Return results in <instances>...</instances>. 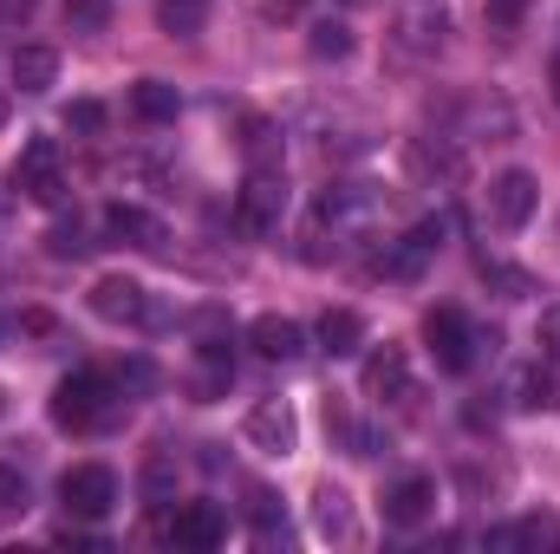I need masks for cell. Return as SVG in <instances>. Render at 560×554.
Segmentation results:
<instances>
[{"label": "cell", "instance_id": "obj_26", "mask_svg": "<svg viewBox=\"0 0 560 554\" xmlns=\"http://www.w3.org/2000/svg\"><path fill=\"white\" fill-rule=\"evenodd\" d=\"M248 522L261 529V542H275V535H287V529H280V503H275V489H261V483L248 489Z\"/></svg>", "mask_w": 560, "mask_h": 554}, {"label": "cell", "instance_id": "obj_23", "mask_svg": "<svg viewBox=\"0 0 560 554\" xmlns=\"http://www.w3.org/2000/svg\"><path fill=\"white\" fill-rule=\"evenodd\" d=\"M306 53H313V59H346V53H352V26H339V20H313Z\"/></svg>", "mask_w": 560, "mask_h": 554}, {"label": "cell", "instance_id": "obj_36", "mask_svg": "<svg viewBox=\"0 0 560 554\" xmlns=\"http://www.w3.org/2000/svg\"><path fill=\"white\" fill-rule=\"evenodd\" d=\"M339 7H365V0H339Z\"/></svg>", "mask_w": 560, "mask_h": 554}, {"label": "cell", "instance_id": "obj_17", "mask_svg": "<svg viewBox=\"0 0 560 554\" xmlns=\"http://www.w3.org/2000/svg\"><path fill=\"white\" fill-rule=\"evenodd\" d=\"M489 549H560V516L535 509V516H522L509 529H489Z\"/></svg>", "mask_w": 560, "mask_h": 554}, {"label": "cell", "instance_id": "obj_32", "mask_svg": "<svg viewBox=\"0 0 560 554\" xmlns=\"http://www.w3.org/2000/svg\"><path fill=\"white\" fill-rule=\"evenodd\" d=\"M522 7H528V0H489V20H495V26H515Z\"/></svg>", "mask_w": 560, "mask_h": 554}, {"label": "cell", "instance_id": "obj_18", "mask_svg": "<svg viewBox=\"0 0 560 554\" xmlns=\"http://www.w3.org/2000/svg\"><path fill=\"white\" fill-rule=\"evenodd\" d=\"M13 85H20L26 99H46V92L59 85V53H52V46H20V53H13Z\"/></svg>", "mask_w": 560, "mask_h": 554}, {"label": "cell", "instance_id": "obj_20", "mask_svg": "<svg viewBox=\"0 0 560 554\" xmlns=\"http://www.w3.org/2000/svg\"><path fill=\"white\" fill-rule=\"evenodd\" d=\"M313 529H319L326 542H346V535H352V496H346L339 483H319V489H313Z\"/></svg>", "mask_w": 560, "mask_h": 554}, {"label": "cell", "instance_id": "obj_22", "mask_svg": "<svg viewBox=\"0 0 560 554\" xmlns=\"http://www.w3.org/2000/svg\"><path fill=\"white\" fill-rule=\"evenodd\" d=\"M202 20H209V0H156V26H163L170 39L202 33Z\"/></svg>", "mask_w": 560, "mask_h": 554}, {"label": "cell", "instance_id": "obj_4", "mask_svg": "<svg viewBox=\"0 0 560 554\" xmlns=\"http://www.w3.org/2000/svg\"><path fill=\"white\" fill-rule=\"evenodd\" d=\"M59 503H66V516H79V522H105V516L118 509V476H112L105 463H72V470L59 476Z\"/></svg>", "mask_w": 560, "mask_h": 554}, {"label": "cell", "instance_id": "obj_8", "mask_svg": "<svg viewBox=\"0 0 560 554\" xmlns=\"http://www.w3.org/2000/svg\"><path fill=\"white\" fill-rule=\"evenodd\" d=\"M92 313L112 326H150V287L131 275H105L92 287Z\"/></svg>", "mask_w": 560, "mask_h": 554}, {"label": "cell", "instance_id": "obj_31", "mask_svg": "<svg viewBox=\"0 0 560 554\" xmlns=\"http://www.w3.org/2000/svg\"><path fill=\"white\" fill-rule=\"evenodd\" d=\"M66 20H72V26H98V20H105V0H72Z\"/></svg>", "mask_w": 560, "mask_h": 554}, {"label": "cell", "instance_id": "obj_27", "mask_svg": "<svg viewBox=\"0 0 560 554\" xmlns=\"http://www.w3.org/2000/svg\"><path fill=\"white\" fill-rule=\"evenodd\" d=\"M33 509V489H26V476L20 470H0V522H20Z\"/></svg>", "mask_w": 560, "mask_h": 554}, {"label": "cell", "instance_id": "obj_3", "mask_svg": "<svg viewBox=\"0 0 560 554\" xmlns=\"http://www.w3.org/2000/svg\"><path fill=\"white\" fill-rule=\"evenodd\" d=\"M280 216H287V183H280V163H255L242 196H235V229L242 235H275Z\"/></svg>", "mask_w": 560, "mask_h": 554}, {"label": "cell", "instance_id": "obj_19", "mask_svg": "<svg viewBox=\"0 0 560 554\" xmlns=\"http://www.w3.org/2000/svg\"><path fill=\"white\" fill-rule=\"evenodd\" d=\"M359 346H365V320H359L352 307H326V313H319V353L352 359Z\"/></svg>", "mask_w": 560, "mask_h": 554}, {"label": "cell", "instance_id": "obj_10", "mask_svg": "<svg viewBox=\"0 0 560 554\" xmlns=\"http://www.w3.org/2000/svg\"><path fill=\"white\" fill-rule=\"evenodd\" d=\"M242 437H248L255 450H268V457H287V450L300 443V417H293L287 399H261V405L248 412V424H242Z\"/></svg>", "mask_w": 560, "mask_h": 554}, {"label": "cell", "instance_id": "obj_29", "mask_svg": "<svg viewBox=\"0 0 560 554\" xmlns=\"http://www.w3.org/2000/svg\"><path fill=\"white\" fill-rule=\"evenodd\" d=\"M143 496L150 503H170V457H150L143 463Z\"/></svg>", "mask_w": 560, "mask_h": 554}, {"label": "cell", "instance_id": "obj_14", "mask_svg": "<svg viewBox=\"0 0 560 554\" xmlns=\"http://www.w3.org/2000/svg\"><path fill=\"white\" fill-rule=\"evenodd\" d=\"M248 346H255L261 359H280V366H293V359L306 353V333H300V320H287V313H261V320L248 326Z\"/></svg>", "mask_w": 560, "mask_h": 554}, {"label": "cell", "instance_id": "obj_13", "mask_svg": "<svg viewBox=\"0 0 560 554\" xmlns=\"http://www.w3.org/2000/svg\"><path fill=\"white\" fill-rule=\"evenodd\" d=\"M105 235H112V242H131V249H163V242H170L163 216H150L138 203H112V209H105Z\"/></svg>", "mask_w": 560, "mask_h": 554}, {"label": "cell", "instance_id": "obj_21", "mask_svg": "<svg viewBox=\"0 0 560 554\" xmlns=\"http://www.w3.org/2000/svg\"><path fill=\"white\" fill-rule=\"evenodd\" d=\"M131 112H138L143 125H176L183 99H176V85H163V79H138V92H131Z\"/></svg>", "mask_w": 560, "mask_h": 554}, {"label": "cell", "instance_id": "obj_12", "mask_svg": "<svg viewBox=\"0 0 560 554\" xmlns=\"http://www.w3.org/2000/svg\"><path fill=\"white\" fill-rule=\"evenodd\" d=\"M359 385H365V399H411V359H405V346H372L365 366H359Z\"/></svg>", "mask_w": 560, "mask_h": 554}, {"label": "cell", "instance_id": "obj_24", "mask_svg": "<svg viewBox=\"0 0 560 554\" xmlns=\"http://www.w3.org/2000/svg\"><path fill=\"white\" fill-rule=\"evenodd\" d=\"M46 255H59V262H79V255H92V235H85V222L72 216V222H52L46 229Z\"/></svg>", "mask_w": 560, "mask_h": 554}, {"label": "cell", "instance_id": "obj_30", "mask_svg": "<svg viewBox=\"0 0 560 554\" xmlns=\"http://www.w3.org/2000/svg\"><path fill=\"white\" fill-rule=\"evenodd\" d=\"M535 346H541L548 359H560V300H555V307H541V326H535Z\"/></svg>", "mask_w": 560, "mask_h": 554}, {"label": "cell", "instance_id": "obj_11", "mask_svg": "<svg viewBox=\"0 0 560 554\" xmlns=\"http://www.w3.org/2000/svg\"><path fill=\"white\" fill-rule=\"evenodd\" d=\"M535 203H541V189H535L528 170H502V176L489 183V216H495V229H528Z\"/></svg>", "mask_w": 560, "mask_h": 554}, {"label": "cell", "instance_id": "obj_6", "mask_svg": "<svg viewBox=\"0 0 560 554\" xmlns=\"http://www.w3.org/2000/svg\"><path fill=\"white\" fill-rule=\"evenodd\" d=\"M443 39H450V7L443 0H405L398 7V46L411 59H436Z\"/></svg>", "mask_w": 560, "mask_h": 554}, {"label": "cell", "instance_id": "obj_33", "mask_svg": "<svg viewBox=\"0 0 560 554\" xmlns=\"http://www.w3.org/2000/svg\"><path fill=\"white\" fill-rule=\"evenodd\" d=\"M7 112H13V99H7V85H0V125H7Z\"/></svg>", "mask_w": 560, "mask_h": 554}, {"label": "cell", "instance_id": "obj_15", "mask_svg": "<svg viewBox=\"0 0 560 554\" xmlns=\"http://www.w3.org/2000/svg\"><path fill=\"white\" fill-rule=\"evenodd\" d=\"M430 509H436V483L430 476H405V483L385 489V522L392 529H418V522H430Z\"/></svg>", "mask_w": 560, "mask_h": 554}, {"label": "cell", "instance_id": "obj_16", "mask_svg": "<svg viewBox=\"0 0 560 554\" xmlns=\"http://www.w3.org/2000/svg\"><path fill=\"white\" fill-rule=\"evenodd\" d=\"M515 405L522 412H560V359H535L522 379H515Z\"/></svg>", "mask_w": 560, "mask_h": 554}, {"label": "cell", "instance_id": "obj_34", "mask_svg": "<svg viewBox=\"0 0 560 554\" xmlns=\"http://www.w3.org/2000/svg\"><path fill=\"white\" fill-rule=\"evenodd\" d=\"M548 85H555V99H560V59H555V72H548Z\"/></svg>", "mask_w": 560, "mask_h": 554}, {"label": "cell", "instance_id": "obj_28", "mask_svg": "<svg viewBox=\"0 0 560 554\" xmlns=\"http://www.w3.org/2000/svg\"><path fill=\"white\" fill-rule=\"evenodd\" d=\"M66 131H79V138H98V131H105V105H98V99H79V105H66Z\"/></svg>", "mask_w": 560, "mask_h": 554}, {"label": "cell", "instance_id": "obj_9", "mask_svg": "<svg viewBox=\"0 0 560 554\" xmlns=\"http://www.w3.org/2000/svg\"><path fill=\"white\" fill-rule=\"evenodd\" d=\"M163 535H170L176 549L209 554V549H222V542H229V516H222L215 503H183V509L163 522Z\"/></svg>", "mask_w": 560, "mask_h": 554}, {"label": "cell", "instance_id": "obj_2", "mask_svg": "<svg viewBox=\"0 0 560 554\" xmlns=\"http://www.w3.org/2000/svg\"><path fill=\"white\" fill-rule=\"evenodd\" d=\"M13 189L39 209H59L66 203V163H59V143L52 138H26L20 143V163H13Z\"/></svg>", "mask_w": 560, "mask_h": 554}, {"label": "cell", "instance_id": "obj_7", "mask_svg": "<svg viewBox=\"0 0 560 554\" xmlns=\"http://www.w3.org/2000/svg\"><path fill=\"white\" fill-rule=\"evenodd\" d=\"M443 235H450V222H443V216H423L418 229H405V235L385 249V262H378V268H385L392 280H418L423 268H430V255L443 249Z\"/></svg>", "mask_w": 560, "mask_h": 554}, {"label": "cell", "instance_id": "obj_35", "mask_svg": "<svg viewBox=\"0 0 560 554\" xmlns=\"http://www.w3.org/2000/svg\"><path fill=\"white\" fill-rule=\"evenodd\" d=\"M280 7H287V13H293V7H300V0H280Z\"/></svg>", "mask_w": 560, "mask_h": 554}, {"label": "cell", "instance_id": "obj_1", "mask_svg": "<svg viewBox=\"0 0 560 554\" xmlns=\"http://www.w3.org/2000/svg\"><path fill=\"white\" fill-rule=\"evenodd\" d=\"M118 417V385L105 379V372H72V379H59L52 385V424L59 430H98V424H112Z\"/></svg>", "mask_w": 560, "mask_h": 554}, {"label": "cell", "instance_id": "obj_25", "mask_svg": "<svg viewBox=\"0 0 560 554\" xmlns=\"http://www.w3.org/2000/svg\"><path fill=\"white\" fill-rule=\"evenodd\" d=\"M482 280H489L502 300H528V293H535V275H522V268H509V262H482Z\"/></svg>", "mask_w": 560, "mask_h": 554}, {"label": "cell", "instance_id": "obj_5", "mask_svg": "<svg viewBox=\"0 0 560 554\" xmlns=\"http://www.w3.org/2000/svg\"><path fill=\"white\" fill-rule=\"evenodd\" d=\"M423 339H430V359L443 366V372H469L476 366V326L463 320V307H430L423 313Z\"/></svg>", "mask_w": 560, "mask_h": 554}]
</instances>
